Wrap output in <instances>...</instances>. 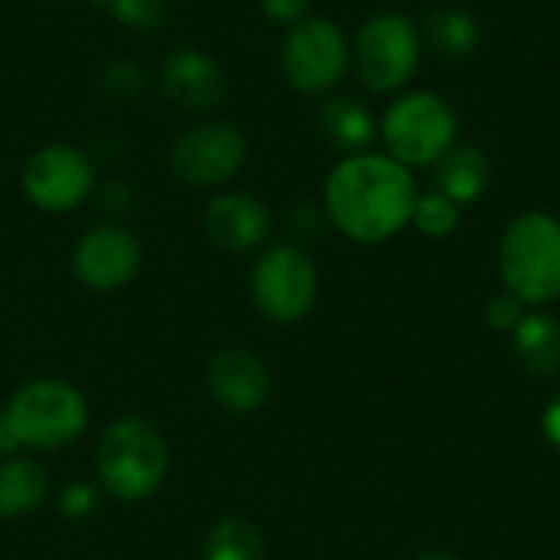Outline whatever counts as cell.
I'll return each mask as SVG.
<instances>
[{
    "mask_svg": "<svg viewBox=\"0 0 560 560\" xmlns=\"http://www.w3.org/2000/svg\"><path fill=\"white\" fill-rule=\"evenodd\" d=\"M417 180L390 154H348L325 180V213L354 243H384L397 236L417 207Z\"/></svg>",
    "mask_w": 560,
    "mask_h": 560,
    "instance_id": "obj_1",
    "label": "cell"
},
{
    "mask_svg": "<svg viewBox=\"0 0 560 560\" xmlns=\"http://www.w3.org/2000/svg\"><path fill=\"white\" fill-rule=\"evenodd\" d=\"M499 266L505 292L522 305H551L560 299V223L548 213H522L509 223Z\"/></svg>",
    "mask_w": 560,
    "mask_h": 560,
    "instance_id": "obj_2",
    "label": "cell"
},
{
    "mask_svg": "<svg viewBox=\"0 0 560 560\" xmlns=\"http://www.w3.org/2000/svg\"><path fill=\"white\" fill-rule=\"evenodd\" d=\"M167 476V446L161 433L138 420L125 417L112 423L98 440V479L115 499L138 502L161 489Z\"/></svg>",
    "mask_w": 560,
    "mask_h": 560,
    "instance_id": "obj_3",
    "label": "cell"
},
{
    "mask_svg": "<svg viewBox=\"0 0 560 560\" xmlns=\"http://www.w3.org/2000/svg\"><path fill=\"white\" fill-rule=\"evenodd\" d=\"M3 423L13 433L16 446L56 450L72 443L85 430L89 410L75 387L62 381H33L13 394Z\"/></svg>",
    "mask_w": 560,
    "mask_h": 560,
    "instance_id": "obj_4",
    "label": "cell"
},
{
    "mask_svg": "<svg viewBox=\"0 0 560 560\" xmlns=\"http://www.w3.org/2000/svg\"><path fill=\"white\" fill-rule=\"evenodd\" d=\"M420 66V33L400 13L368 16L351 39V69L371 92L404 89Z\"/></svg>",
    "mask_w": 560,
    "mask_h": 560,
    "instance_id": "obj_5",
    "label": "cell"
},
{
    "mask_svg": "<svg viewBox=\"0 0 560 560\" xmlns=\"http://www.w3.org/2000/svg\"><path fill=\"white\" fill-rule=\"evenodd\" d=\"M381 138L394 161L427 167L456 144V115L433 92H407L384 112Z\"/></svg>",
    "mask_w": 560,
    "mask_h": 560,
    "instance_id": "obj_6",
    "label": "cell"
},
{
    "mask_svg": "<svg viewBox=\"0 0 560 560\" xmlns=\"http://www.w3.org/2000/svg\"><path fill=\"white\" fill-rule=\"evenodd\" d=\"M282 75L302 95H328L351 69V43L328 16H305L282 39Z\"/></svg>",
    "mask_w": 560,
    "mask_h": 560,
    "instance_id": "obj_7",
    "label": "cell"
},
{
    "mask_svg": "<svg viewBox=\"0 0 560 560\" xmlns=\"http://www.w3.org/2000/svg\"><path fill=\"white\" fill-rule=\"evenodd\" d=\"M246 135L220 118L184 128L167 148V167L187 187H223L246 167Z\"/></svg>",
    "mask_w": 560,
    "mask_h": 560,
    "instance_id": "obj_8",
    "label": "cell"
},
{
    "mask_svg": "<svg viewBox=\"0 0 560 560\" xmlns=\"http://www.w3.org/2000/svg\"><path fill=\"white\" fill-rule=\"evenodd\" d=\"M20 187L26 200L43 213H69L82 207L95 190V164L92 158L66 141H52L36 148L20 174Z\"/></svg>",
    "mask_w": 560,
    "mask_h": 560,
    "instance_id": "obj_9",
    "label": "cell"
},
{
    "mask_svg": "<svg viewBox=\"0 0 560 560\" xmlns=\"http://www.w3.org/2000/svg\"><path fill=\"white\" fill-rule=\"evenodd\" d=\"M249 292L266 318L279 325H292L302 315H308V308L315 305L318 295L315 262L299 246H272L256 259L249 276Z\"/></svg>",
    "mask_w": 560,
    "mask_h": 560,
    "instance_id": "obj_10",
    "label": "cell"
},
{
    "mask_svg": "<svg viewBox=\"0 0 560 560\" xmlns=\"http://www.w3.org/2000/svg\"><path fill=\"white\" fill-rule=\"evenodd\" d=\"M141 269V243L118 223L92 226L72 249V272L95 292H115L128 285Z\"/></svg>",
    "mask_w": 560,
    "mask_h": 560,
    "instance_id": "obj_11",
    "label": "cell"
},
{
    "mask_svg": "<svg viewBox=\"0 0 560 560\" xmlns=\"http://www.w3.org/2000/svg\"><path fill=\"white\" fill-rule=\"evenodd\" d=\"M158 89L174 108L190 115H207L220 108L226 98V72L210 52L197 46H180L167 52V59L161 62Z\"/></svg>",
    "mask_w": 560,
    "mask_h": 560,
    "instance_id": "obj_12",
    "label": "cell"
},
{
    "mask_svg": "<svg viewBox=\"0 0 560 560\" xmlns=\"http://www.w3.org/2000/svg\"><path fill=\"white\" fill-rule=\"evenodd\" d=\"M203 230L210 243H217L226 253H249L256 249L269 230H272V213L269 207L246 194V190H223L210 197L203 210Z\"/></svg>",
    "mask_w": 560,
    "mask_h": 560,
    "instance_id": "obj_13",
    "label": "cell"
},
{
    "mask_svg": "<svg viewBox=\"0 0 560 560\" xmlns=\"http://www.w3.org/2000/svg\"><path fill=\"white\" fill-rule=\"evenodd\" d=\"M207 387L230 413H253L269 400V368L246 348L220 351L207 368Z\"/></svg>",
    "mask_w": 560,
    "mask_h": 560,
    "instance_id": "obj_14",
    "label": "cell"
},
{
    "mask_svg": "<svg viewBox=\"0 0 560 560\" xmlns=\"http://www.w3.org/2000/svg\"><path fill=\"white\" fill-rule=\"evenodd\" d=\"M318 128L325 135V141L348 154H364L368 144L377 138V121L371 115V108L351 95H331L322 102L318 108Z\"/></svg>",
    "mask_w": 560,
    "mask_h": 560,
    "instance_id": "obj_15",
    "label": "cell"
},
{
    "mask_svg": "<svg viewBox=\"0 0 560 560\" xmlns=\"http://www.w3.org/2000/svg\"><path fill=\"white\" fill-rule=\"evenodd\" d=\"M518 364L535 377H551L560 368V322L548 312H532L512 331Z\"/></svg>",
    "mask_w": 560,
    "mask_h": 560,
    "instance_id": "obj_16",
    "label": "cell"
},
{
    "mask_svg": "<svg viewBox=\"0 0 560 560\" xmlns=\"http://www.w3.org/2000/svg\"><path fill=\"white\" fill-rule=\"evenodd\" d=\"M486 184H489V161L472 144H453L436 161V190L456 200L459 207L472 203L486 190Z\"/></svg>",
    "mask_w": 560,
    "mask_h": 560,
    "instance_id": "obj_17",
    "label": "cell"
},
{
    "mask_svg": "<svg viewBox=\"0 0 560 560\" xmlns=\"http://www.w3.org/2000/svg\"><path fill=\"white\" fill-rule=\"evenodd\" d=\"M46 499V472L30 459H10L0 466V518H20L39 509Z\"/></svg>",
    "mask_w": 560,
    "mask_h": 560,
    "instance_id": "obj_18",
    "label": "cell"
},
{
    "mask_svg": "<svg viewBox=\"0 0 560 560\" xmlns=\"http://www.w3.org/2000/svg\"><path fill=\"white\" fill-rule=\"evenodd\" d=\"M207 560H266L262 532L246 518L220 522L207 538Z\"/></svg>",
    "mask_w": 560,
    "mask_h": 560,
    "instance_id": "obj_19",
    "label": "cell"
},
{
    "mask_svg": "<svg viewBox=\"0 0 560 560\" xmlns=\"http://www.w3.org/2000/svg\"><path fill=\"white\" fill-rule=\"evenodd\" d=\"M427 36L443 56H469L479 46L476 20L466 10H456V7H443V10L430 13Z\"/></svg>",
    "mask_w": 560,
    "mask_h": 560,
    "instance_id": "obj_20",
    "label": "cell"
},
{
    "mask_svg": "<svg viewBox=\"0 0 560 560\" xmlns=\"http://www.w3.org/2000/svg\"><path fill=\"white\" fill-rule=\"evenodd\" d=\"M459 203L450 200L446 194L433 190V194H423L417 197V207H413V220L420 233L427 236H450L456 226H459Z\"/></svg>",
    "mask_w": 560,
    "mask_h": 560,
    "instance_id": "obj_21",
    "label": "cell"
},
{
    "mask_svg": "<svg viewBox=\"0 0 560 560\" xmlns=\"http://www.w3.org/2000/svg\"><path fill=\"white\" fill-rule=\"evenodd\" d=\"M98 3H105L108 13L121 26L144 33V30H158L167 20V3L171 0H98Z\"/></svg>",
    "mask_w": 560,
    "mask_h": 560,
    "instance_id": "obj_22",
    "label": "cell"
},
{
    "mask_svg": "<svg viewBox=\"0 0 560 560\" xmlns=\"http://www.w3.org/2000/svg\"><path fill=\"white\" fill-rule=\"evenodd\" d=\"M141 85H144V72L131 59H118V62L105 66V72H102V92L115 102L135 98L141 92Z\"/></svg>",
    "mask_w": 560,
    "mask_h": 560,
    "instance_id": "obj_23",
    "label": "cell"
},
{
    "mask_svg": "<svg viewBox=\"0 0 560 560\" xmlns=\"http://www.w3.org/2000/svg\"><path fill=\"white\" fill-rule=\"evenodd\" d=\"M489 325L492 328H499V331H515L518 328V322L525 318V308H522V302L512 295V292H505V295H495L492 302H489Z\"/></svg>",
    "mask_w": 560,
    "mask_h": 560,
    "instance_id": "obj_24",
    "label": "cell"
},
{
    "mask_svg": "<svg viewBox=\"0 0 560 560\" xmlns=\"http://www.w3.org/2000/svg\"><path fill=\"white\" fill-rule=\"evenodd\" d=\"M259 7L269 16V23L289 30V26H295V23H302L308 16L312 0H259Z\"/></svg>",
    "mask_w": 560,
    "mask_h": 560,
    "instance_id": "obj_25",
    "label": "cell"
},
{
    "mask_svg": "<svg viewBox=\"0 0 560 560\" xmlns=\"http://www.w3.org/2000/svg\"><path fill=\"white\" fill-rule=\"evenodd\" d=\"M95 505V499H92V492L85 489V486H72V489H66V495H62V512L66 515H85L89 509Z\"/></svg>",
    "mask_w": 560,
    "mask_h": 560,
    "instance_id": "obj_26",
    "label": "cell"
},
{
    "mask_svg": "<svg viewBox=\"0 0 560 560\" xmlns=\"http://www.w3.org/2000/svg\"><path fill=\"white\" fill-rule=\"evenodd\" d=\"M541 427H545V436H548V443L560 450V397H555L551 404H548V410H545V417H541Z\"/></svg>",
    "mask_w": 560,
    "mask_h": 560,
    "instance_id": "obj_27",
    "label": "cell"
},
{
    "mask_svg": "<svg viewBox=\"0 0 560 560\" xmlns=\"http://www.w3.org/2000/svg\"><path fill=\"white\" fill-rule=\"evenodd\" d=\"M10 450H16V440H13V433L7 430V423L0 420V453H10Z\"/></svg>",
    "mask_w": 560,
    "mask_h": 560,
    "instance_id": "obj_28",
    "label": "cell"
},
{
    "mask_svg": "<svg viewBox=\"0 0 560 560\" xmlns=\"http://www.w3.org/2000/svg\"><path fill=\"white\" fill-rule=\"evenodd\" d=\"M417 560H459L456 555H450V551H427V555H420Z\"/></svg>",
    "mask_w": 560,
    "mask_h": 560,
    "instance_id": "obj_29",
    "label": "cell"
}]
</instances>
